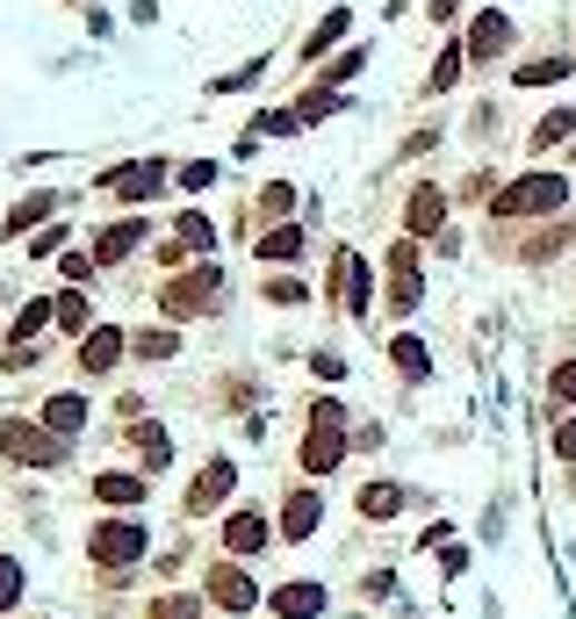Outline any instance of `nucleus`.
<instances>
[{"label": "nucleus", "mask_w": 576, "mask_h": 619, "mask_svg": "<svg viewBox=\"0 0 576 619\" xmlns=\"http://www.w3.org/2000/svg\"><path fill=\"white\" fill-rule=\"evenodd\" d=\"M397 511H404L397 482H368V490H360V519H397Z\"/></svg>", "instance_id": "nucleus-16"}, {"label": "nucleus", "mask_w": 576, "mask_h": 619, "mask_svg": "<svg viewBox=\"0 0 576 619\" xmlns=\"http://www.w3.org/2000/svg\"><path fill=\"white\" fill-rule=\"evenodd\" d=\"M0 455H14L22 468H58L66 447H58V432H37V426H22V418H0Z\"/></svg>", "instance_id": "nucleus-1"}, {"label": "nucleus", "mask_w": 576, "mask_h": 619, "mask_svg": "<svg viewBox=\"0 0 576 619\" xmlns=\"http://www.w3.org/2000/svg\"><path fill=\"white\" fill-rule=\"evenodd\" d=\"M224 548H231V555L267 548V519H260V511H231V519H224Z\"/></svg>", "instance_id": "nucleus-11"}, {"label": "nucleus", "mask_w": 576, "mask_h": 619, "mask_svg": "<svg viewBox=\"0 0 576 619\" xmlns=\"http://www.w3.org/2000/svg\"><path fill=\"white\" fill-rule=\"evenodd\" d=\"M130 346H138V360H173L180 353V331H138Z\"/></svg>", "instance_id": "nucleus-21"}, {"label": "nucleus", "mask_w": 576, "mask_h": 619, "mask_svg": "<svg viewBox=\"0 0 576 619\" xmlns=\"http://www.w3.org/2000/svg\"><path fill=\"white\" fill-rule=\"evenodd\" d=\"M130 447H138L145 461H173V440H166L159 426H138V432H130Z\"/></svg>", "instance_id": "nucleus-24"}, {"label": "nucleus", "mask_w": 576, "mask_h": 619, "mask_svg": "<svg viewBox=\"0 0 576 619\" xmlns=\"http://www.w3.org/2000/svg\"><path fill=\"white\" fill-rule=\"evenodd\" d=\"M209 606H224V612H252V606H260V583H252L246 569L217 562V569H209Z\"/></svg>", "instance_id": "nucleus-6"}, {"label": "nucleus", "mask_w": 576, "mask_h": 619, "mask_svg": "<svg viewBox=\"0 0 576 619\" xmlns=\"http://www.w3.org/2000/svg\"><path fill=\"white\" fill-rule=\"evenodd\" d=\"M138 238H145V223H138V217H123V223H109V231H101V246H95V252H101V260H123V252L138 246Z\"/></svg>", "instance_id": "nucleus-19"}, {"label": "nucleus", "mask_w": 576, "mask_h": 619, "mask_svg": "<svg viewBox=\"0 0 576 619\" xmlns=\"http://www.w3.org/2000/svg\"><path fill=\"white\" fill-rule=\"evenodd\" d=\"M296 246H302V231H296V223H281V231L260 238V260H296Z\"/></svg>", "instance_id": "nucleus-23"}, {"label": "nucleus", "mask_w": 576, "mask_h": 619, "mask_svg": "<svg viewBox=\"0 0 576 619\" xmlns=\"http://www.w3.org/2000/svg\"><path fill=\"white\" fill-rule=\"evenodd\" d=\"M43 209H51V194H29V202H22V209H14V217H8V231H29V223H37Z\"/></svg>", "instance_id": "nucleus-28"}, {"label": "nucleus", "mask_w": 576, "mask_h": 619, "mask_svg": "<svg viewBox=\"0 0 576 619\" xmlns=\"http://www.w3.org/2000/svg\"><path fill=\"white\" fill-rule=\"evenodd\" d=\"M123 346H130V331H116V325L87 331V346H80V368H87V375H109L116 360H123Z\"/></svg>", "instance_id": "nucleus-8"}, {"label": "nucleus", "mask_w": 576, "mask_h": 619, "mask_svg": "<svg viewBox=\"0 0 576 619\" xmlns=\"http://www.w3.org/2000/svg\"><path fill=\"white\" fill-rule=\"evenodd\" d=\"M317 511H325V505H317V490H296V497L281 505V533H288V540H310V533H317Z\"/></svg>", "instance_id": "nucleus-12"}, {"label": "nucleus", "mask_w": 576, "mask_h": 619, "mask_svg": "<svg viewBox=\"0 0 576 619\" xmlns=\"http://www.w3.org/2000/svg\"><path fill=\"white\" fill-rule=\"evenodd\" d=\"M51 317H58V296H43V303H29L22 317H14V339H37V331L51 325Z\"/></svg>", "instance_id": "nucleus-22"}, {"label": "nucleus", "mask_w": 576, "mask_h": 619, "mask_svg": "<svg viewBox=\"0 0 576 619\" xmlns=\"http://www.w3.org/2000/svg\"><path fill=\"white\" fill-rule=\"evenodd\" d=\"M8 606H22V562L0 555V612H8Z\"/></svg>", "instance_id": "nucleus-25"}, {"label": "nucleus", "mask_w": 576, "mask_h": 619, "mask_svg": "<svg viewBox=\"0 0 576 619\" xmlns=\"http://www.w3.org/2000/svg\"><path fill=\"white\" fill-rule=\"evenodd\" d=\"M159 619H195V598H159Z\"/></svg>", "instance_id": "nucleus-34"}, {"label": "nucleus", "mask_w": 576, "mask_h": 619, "mask_svg": "<svg viewBox=\"0 0 576 619\" xmlns=\"http://www.w3.org/2000/svg\"><path fill=\"white\" fill-rule=\"evenodd\" d=\"M555 455L576 461V418H563V426H555Z\"/></svg>", "instance_id": "nucleus-32"}, {"label": "nucleus", "mask_w": 576, "mask_h": 619, "mask_svg": "<svg viewBox=\"0 0 576 619\" xmlns=\"http://www.w3.org/2000/svg\"><path fill=\"white\" fill-rule=\"evenodd\" d=\"M267 303H302V281L288 274V281H267Z\"/></svg>", "instance_id": "nucleus-31"}, {"label": "nucleus", "mask_w": 576, "mask_h": 619, "mask_svg": "<svg viewBox=\"0 0 576 619\" xmlns=\"http://www.w3.org/2000/svg\"><path fill=\"white\" fill-rule=\"evenodd\" d=\"M43 426H51L58 440H66V432H80V426H87V397H51V403H43Z\"/></svg>", "instance_id": "nucleus-15"}, {"label": "nucleus", "mask_w": 576, "mask_h": 619, "mask_svg": "<svg viewBox=\"0 0 576 619\" xmlns=\"http://www.w3.org/2000/svg\"><path fill=\"white\" fill-rule=\"evenodd\" d=\"M58 325H66V331L87 325V303H80V296H58Z\"/></svg>", "instance_id": "nucleus-30"}, {"label": "nucleus", "mask_w": 576, "mask_h": 619, "mask_svg": "<svg viewBox=\"0 0 576 619\" xmlns=\"http://www.w3.org/2000/svg\"><path fill=\"white\" fill-rule=\"evenodd\" d=\"M418 303H426V281H418V252H411V246H397V252H389V310L411 317Z\"/></svg>", "instance_id": "nucleus-4"}, {"label": "nucleus", "mask_w": 576, "mask_h": 619, "mask_svg": "<svg viewBox=\"0 0 576 619\" xmlns=\"http://www.w3.org/2000/svg\"><path fill=\"white\" fill-rule=\"evenodd\" d=\"M555 397L576 403V360H563V368H555Z\"/></svg>", "instance_id": "nucleus-33"}, {"label": "nucleus", "mask_w": 576, "mask_h": 619, "mask_svg": "<svg viewBox=\"0 0 576 619\" xmlns=\"http://www.w3.org/2000/svg\"><path fill=\"white\" fill-rule=\"evenodd\" d=\"M209 180H217V166H209V159H195V166H180V188H209Z\"/></svg>", "instance_id": "nucleus-29"}, {"label": "nucleus", "mask_w": 576, "mask_h": 619, "mask_svg": "<svg viewBox=\"0 0 576 619\" xmlns=\"http://www.w3.org/2000/svg\"><path fill=\"white\" fill-rule=\"evenodd\" d=\"M569 130H576V116H569V109H555V116H540V130H534V144H563V138H569Z\"/></svg>", "instance_id": "nucleus-26"}, {"label": "nucleus", "mask_w": 576, "mask_h": 619, "mask_svg": "<svg viewBox=\"0 0 576 619\" xmlns=\"http://www.w3.org/2000/svg\"><path fill=\"white\" fill-rule=\"evenodd\" d=\"M505 43H512V22H505V14H483L476 37H468V58H497Z\"/></svg>", "instance_id": "nucleus-14"}, {"label": "nucleus", "mask_w": 576, "mask_h": 619, "mask_svg": "<svg viewBox=\"0 0 576 619\" xmlns=\"http://www.w3.org/2000/svg\"><path fill=\"white\" fill-rule=\"evenodd\" d=\"M339 461H346V432L310 426V440H302V468H310V476H331Z\"/></svg>", "instance_id": "nucleus-10"}, {"label": "nucleus", "mask_w": 576, "mask_h": 619, "mask_svg": "<svg viewBox=\"0 0 576 619\" xmlns=\"http://www.w3.org/2000/svg\"><path fill=\"white\" fill-rule=\"evenodd\" d=\"M563 194H569V180H563V173H526L519 188L497 194V217H526V209H563Z\"/></svg>", "instance_id": "nucleus-3"}, {"label": "nucleus", "mask_w": 576, "mask_h": 619, "mask_svg": "<svg viewBox=\"0 0 576 619\" xmlns=\"http://www.w3.org/2000/svg\"><path fill=\"white\" fill-rule=\"evenodd\" d=\"M439 217H447L439 188H418V202H411V238H433V231H439Z\"/></svg>", "instance_id": "nucleus-18"}, {"label": "nucleus", "mask_w": 576, "mask_h": 619, "mask_svg": "<svg viewBox=\"0 0 576 619\" xmlns=\"http://www.w3.org/2000/svg\"><path fill=\"white\" fill-rule=\"evenodd\" d=\"M87 548H95V562L101 569H123V562H138L145 555V526H95V540H87Z\"/></svg>", "instance_id": "nucleus-5"}, {"label": "nucleus", "mask_w": 576, "mask_h": 619, "mask_svg": "<svg viewBox=\"0 0 576 619\" xmlns=\"http://www.w3.org/2000/svg\"><path fill=\"white\" fill-rule=\"evenodd\" d=\"M389 360H397V375H411V382H426V375H433L426 346H418V339H404V331H397V339H389Z\"/></svg>", "instance_id": "nucleus-17"}, {"label": "nucleus", "mask_w": 576, "mask_h": 619, "mask_svg": "<svg viewBox=\"0 0 576 619\" xmlns=\"http://www.w3.org/2000/svg\"><path fill=\"white\" fill-rule=\"evenodd\" d=\"M461 43H447V51H439V66H433V87H454V72H461Z\"/></svg>", "instance_id": "nucleus-27"}, {"label": "nucleus", "mask_w": 576, "mask_h": 619, "mask_svg": "<svg viewBox=\"0 0 576 619\" xmlns=\"http://www.w3.org/2000/svg\"><path fill=\"white\" fill-rule=\"evenodd\" d=\"M95 497H101V505H138L145 482L138 476H95Z\"/></svg>", "instance_id": "nucleus-20"}, {"label": "nucleus", "mask_w": 576, "mask_h": 619, "mask_svg": "<svg viewBox=\"0 0 576 619\" xmlns=\"http://www.w3.org/2000/svg\"><path fill=\"white\" fill-rule=\"evenodd\" d=\"M231 476H238L231 461H209L202 476H195V490H188V511H217L224 497H231Z\"/></svg>", "instance_id": "nucleus-9"}, {"label": "nucleus", "mask_w": 576, "mask_h": 619, "mask_svg": "<svg viewBox=\"0 0 576 619\" xmlns=\"http://www.w3.org/2000/svg\"><path fill=\"white\" fill-rule=\"evenodd\" d=\"M275 612H281V619H317V612H325V591H317V583H281V591H275Z\"/></svg>", "instance_id": "nucleus-13"}, {"label": "nucleus", "mask_w": 576, "mask_h": 619, "mask_svg": "<svg viewBox=\"0 0 576 619\" xmlns=\"http://www.w3.org/2000/svg\"><path fill=\"white\" fill-rule=\"evenodd\" d=\"M217 296H224V274L217 267H195V274H180V281H166V317H202V310H217Z\"/></svg>", "instance_id": "nucleus-2"}, {"label": "nucleus", "mask_w": 576, "mask_h": 619, "mask_svg": "<svg viewBox=\"0 0 576 619\" xmlns=\"http://www.w3.org/2000/svg\"><path fill=\"white\" fill-rule=\"evenodd\" d=\"M331 289H339V310H368V267L354 260V252H339V260H331Z\"/></svg>", "instance_id": "nucleus-7"}]
</instances>
